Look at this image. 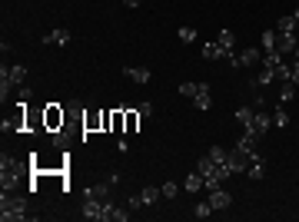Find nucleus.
Returning <instances> with one entry per match:
<instances>
[{
  "instance_id": "nucleus-2",
  "label": "nucleus",
  "mask_w": 299,
  "mask_h": 222,
  "mask_svg": "<svg viewBox=\"0 0 299 222\" xmlns=\"http://www.w3.org/2000/svg\"><path fill=\"white\" fill-rule=\"evenodd\" d=\"M17 176H20V166H17V159L4 156V159H0V186L10 192V189L17 186Z\"/></svg>"
},
{
  "instance_id": "nucleus-24",
  "label": "nucleus",
  "mask_w": 299,
  "mask_h": 222,
  "mask_svg": "<svg viewBox=\"0 0 299 222\" xmlns=\"http://www.w3.org/2000/svg\"><path fill=\"white\" fill-rule=\"evenodd\" d=\"M203 56H206V60H220V56H226V53H223L220 43H206V47H203Z\"/></svg>"
},
{
  "instance_id": "nucleus-5",
  "label": "nucleus",
  "mask_w": 299,
  "mask_h": 222,
  "mask_svg": "<svg viewBox=\"0 0 299 222\" xmlns=\"http://www.w3.org/2000/svg\"><path fill=\"white\" fill-rule=\"evenodd\" d=\"M226 166H229V173H233V176H239V173H246V169H250V156H246V153H239V150H229V153H226Z\"/></svg>"
},
{
  "instance_id": "nucleus-32",
  "label": "nucleus",
  "mask_w": 299,
  "mask_h": 222,
  "mask_svg": "<svg viewBox=\"0 0 299 222\" xmlns=\"http://www.w3.org/2000/svg\"><path fill=\"white\" fill-rule=\"evenodd\" d=\"M180 40L183 43H193V40H196V30H193V27H180Z\"/></svg>"
},
{
  "instance_id": "nucleus-25",
  "label": "nucleus",
  "mask_w": 299,
  "mask_h": 222,
  "mask_svg": "<svg viewBox=\"0 0 299 222\" xmlns=\"http://www.w3.org/2000/svg\"><path fill=\"white\" fill-rule=\"evenodd\" d=\"M292 96H296V83H292V80H286L283 90H279V100H283V103H289Z\"/></svg>"
},
{
  "instance_id": "nucleus-6",
  "label": "nucleus",
  "mask_w": 299,
  "mask_h": 222,
  "mask_svg": "<svg viewBox=\"0 0 299 222\" xmlns=\"http://www.w3.org/2000/svg\"><path fill=\"white\" fill-rule=\"evenodd\" d=\"M210 206H213V212L229 209V206H233V196H229L226 189H220V186H216V189H210Z\"/></svg>"
},
{
  "instance_id": "nucleus-37",
  "label": "nucleus",
  "mask_w": 299,
  "mask_h": 222,
  "mask_svg": "<svg viewBox=\"0 0 299 222\" xmlns=\"http://www.w3.org/2000/svg\"><path fill=\"white\" fill-rule=\"evenodd\" d=\"M123 7H140V0H123Z\"/></svg>"
},
{
  "instance_id": "nucleus-33",
  "label": "nucleus",
  "mask_w": 299,
  "mask_h": 222,
  "mask_svg": "<svg viewBox=\"0 0 299 222\" xmlns=\"http://www.w3.org/2000/svg\"><path fill=\"white\" fill-rule=\"evenodd\" d=\"M160 189H163V196H166V199H176V192H180L183 186H176V183H166V186H160Z\"/></svg>"
},
{
  "instance_id": "nucleus-26",
  "label": "nucleus",
  "mask_w": 299,
  "mask_h": 222,
  "mask_svg": "<svg viewBox=\"0 0 299 222\" xmlns=\"http://www.w3.org/2000/svg\"><path fill=\"white\" fill-rule=\"evenodd\" d=\"M193 215H196V219H210V215H213V206H210V199H206V202H196V209H193Z\"/></svg>"
},
{
  "instance_id": "nucleus-38",
  "label": "nucleus",
  "mask_w": 299,
  "mask_h": 222,
  "mask_svg": "<svg viewBox=\"0 0 299 222\" xmlns=\"http://www.w3.org/2000/svg\"><path fill=\"white\" fill-rule=\"evenodd\" d=\"M292 17H296V24H299V10H292Z\"/></svg>"
},
{
  "instance_id": "nucleus-20",
  "label": "nucleus",
  "mask_w": 299,
  "mask_h": 222,
  "mask_svg": "<svg viewBox=\"0 0 299 222\" xmlns=\"http://www.w3.org/2000/svg\"><path fill=\"white\" fill-rule=\"evenodd\" d=\"M7 77H10V83H14V87H24V80H27V66H10L7 70Z\"/></svg>"
},
{
  "instance_id": "nucleus-34",
  "label": "nucleus",
  "mask_w": 299,
  "mask_h": 222,
  "mask_svg": "<svg viewBox=\"0 0 299 222\" xmlns=\"http://www.w3.org/2000/svg\"><path fill=\"white\" fill-rule=\"evenodd\" d=\"M136 113H140L143 119H146V116H153V103H140V106H136Z\"/></svg>"
},
{
  "instance_id": "nucleus-16",
  "label": "nucleus",
  "mask_w": 299,
  "mask_h": 222,
  "mask_svg": "<svg viewBox=\"0 0 299 222\" xmlns=\"http://www.w3.org/2000/svg\"><path fill=\"white\" fill-rule=\"evenodd\" d=\"M263 70H276V66L283 63V53H279V50H269V53H263Z\"/></svg>"
},
{
  "instance_id": "nucleus-13",
  "label": "nucleus",
  "mask_w": 299,
  "mask_h": 222,
  "mask_svg": "<svg viewBox=\"0 0 299 222\" xmlns=\"http://www.w3.org/2000/svg\"><path fill=\"white\" fill-rule=\"evenodd\" d=\"M110 179H107V183H96V186H87V189H83V199H107L110 196Z\"/></svg>"
},
{
  "instance_id": "nucleus-30",
  "label": "nucleus",
  "mask_w": 299,
  "mask_h": 222,
  "mask_svg": "<svg viewBox=\"0 0 299 222\" xmlns=\"http://www.w3.org/2000/svg\"><path fill=\"white\" fill-rule=\"evenodd\" d=\"M236 119L243 123V126H250V123H253V110H250V106H239V110H236Z\"/></svg>"
},
{
  "instance_id": "nucleus-21",
  "label": "nucleus",
  "mask_w": 299,
  "mask_h": 222,
  "mask_svg": "<svg viewBox=\"0 0 299 222\" xmlns=\"http://www.w3.org/2000/svg\"><path fill=\"white\" fill-rule=\"evenodd\" d=\"M236 150H239V153H246V156H250V153L256 150V136L243 133V136H239V143H236Z\"/></svg>"
},
{
  "instance_id": "nucleus-3",
  "label": "nucleus",
  "mask_w": 299,
  "mask_h": 222,
  "mask_svg": "<svg viewBox=\"0 0 299 222\" xmlns=\"http://www.w3.org/2000/svg\"><path fill=\"white\" fill-rule=\"evenodd\" d=\"M263 60V47H246L239 53H229V63L233 66H256Z\"/></svg>"
},
{
  "instance_id": "nucleus-27",
  "label": "nucleus",
  "mask_w": 299,
  "mask_h": 222,
  "mask_svg": "<svg viewBox=\"0 0 299 222\" xmlns=\"http://www.w3.org/2000/svg\"><path fill=\"white\" fill-rule=\"evenodd\" d=\"M273 123H276V126H279V129H283L286 123H289V113H286L283 106H276V110H273Z\"/></svg>"
},
{
  "instance_id": "nucleus-12",
  "label": "nucleus",
  "mask_w": 299,
  "mask_h": 222,
  "mask_svg": "<svg viewBox=\"0 0 299 222\" xmlns=\"http://www.w3.org/2000/svg\"><path fill=\"white\" fill-rule=\"evenodd\" d=\"M123 77H130L133 83H150V80H153V73H150L146 66H123Z\"/></svg>"
},
{
  "instance_id": "nucleus-22",
  "label": "nucleus",
  "mask_w": 299,
  "mask_h": 222,
  "mask_svg": "<svg viewBox=\"0 0 299 222\" xmlns=\"http://www.w3.org/2000/svg\"><path fill=\"white\" fill-rule=\"evenodd\" d=\"M193 103H196V110H213V90H206V93H200V96H193Z\"/></svg>"
},
{
  "instance_id": "nucleus-1",
  "label": "nucleus",
  "mask_w": 299,
  "mask_h": 222,
  "mask_svg": "<svg viewBox=\"0 0 299 222\" xmlns=\"http://www.w3.org/2000/svg\"><path fill=\"white\" fill-rule=\"evenodd\" d=\"M0 219L4 222H24L27 219V199L10 196V192L4 189V196H0Z\"/></svg>"
},
{
  "instance_id": "nucleus-35",
  "label": "nucleus",
  "mask_w": 299,
  "mask_h": 222,
  "mask_svg": "<svg viewBox=\"0 0 299 222\" xmlns=\"http://www.w3.org/2000/svg\"><path fill=\"white\" fill-rule=\"evenodd\" d=\"M17 96H20V103H27V100H30V87H27V83H24V87H17Z\"/></svg>"
},
{
  "instance_id": "nucleus-11",
  "label": "nucleus",
  "mask_w": 299,
  "mask_h": 222,
  "mask_svg": "<svg viewBox=\"0 0 299 222\" xmlns=\"http://www.w3.org/2000/svg\"><path fill=\"white\" fill-rule=\"evenodd\" d=\"M100 215H103V199H83V219L100 222Z\"/></svg>"
},
{
  "instance_id": "nucleus-28",
  "label": "nucleus",
  "mask_w": 299,
  "mask_h": 222,
  "mask_svg": "<svg viewBox=\"0 0 299 222\" xmlns=\"http://www.w3.org/2000/svg\"><path fill=\"white\" fill-rule=\"evenodd\" d=\"M140 113H136V110H126V133H136V123H140Z\"/></svg>"
},
{
  "instance_id": "nucleus-15",
  "label": "nucleus",
  "mask_w": 299,
  "mask_h": 222,
  "mask_svg": "<svg viewBox=\"0 0 299 222\" xmlns=\"http://www.w3.org/2000/svg\"><path fill=\"white\" fill-rule=\"evenodd\" d=\"M43 119H47V126H50V129L63 126V110H60V106H47V113H43Z\"/></svg>"
},
{
  "instance_id": "nucleus-23",
  "label": "nucleus",
  "mask_w": 299,
  "mask_h": 222,
  "mask_svg": "<svg viewBox=\"0 0 299 222\" xmlns=\"http://www.w3.org/2000/svg\"><path fill=\"white\" fill-rule=\"evenodd\" d=\"M260 47H263V53L276 50V33H273V30H263V37H260Z\"/></svg>"
},
{
  "instance_id": "nucleus-9",
  "label": "nucleus",
  "mask_w": 299,
  "mask_h": 222,
  "mask_svg": "<svg viewBox=\"0 0 299 222\" xmlns=\"http://www.w3.org/2000/svg\"><path fill=\"white\" fill-rule=\"evenodd\" d=\"M73 40V33L67 30V27H57V30H50V33H43V43H60V47H67Z\"/></svg>"
},
{
  "instance_id": "nucleus-14",
  "label": "nucleus",
  "mask_w": 299,
  "mask_h": 222,
  "mask_svg": "<svg viewBox=\"0 0 299 222\" xmlns=\"http://www.w3.org/2000/svg\"><path fill=\"white\" fill-rule=\"evenodd\" d=\"M216 43H220V47H223V53H233V50H236V33H233V30H229V27H223V30H220V40H216Z\"/></svg>"
},
{
  "instance_id": "nucleus-10",
  "label": "nucleus",
  "mask_w": 299,
  "mask_h": 222,
  "mask_svg": "<svg viewBox=\"0 0 299 222\" xmlns=\"http://www.w3.org/2000/svg\"><path fill=\"white\" fill-rule=\"evenodd\" d=\"M180 186H183L186 192H200V189H206V179H203V173H200V169H193V173H189Z\"/></svg>"
},
{
  "instance_id": "nucleus-31",
  "label": "nucleus",
  "mask_w": 299,
  "mask_h": 222,
  "mask_svg": "<svg viewBox=\"0 0 299 222\" xmlns=\"http://www.w3.org/2000/svg\"><path fill=\"white\" fill-rule=\"evenodd\" d=\"M273 77H276V83H286V80H289V66H286V63H279V66L273 70Z\"/></svg>"
},
{
  "instance_id": "nucleus-36",
  "label": "nucleus",
  "mask_w": 299,
  "mask_h": 222,
  "mask_svg": "<svg viewBox=\"0 0 299 222\" xmlns=\"http://www.w3.org/2000/svg\"><path fill=\"white\" fill-rule=\"evenodd\" d=\"M289 80H292V83H296V87H299V60H296V63L289 66Z\"/></svg>"
},
{
  "instance_id": "nucleus-19",
  "label": "nucleus",
  "mask_w": 299,
  "mask_h": 222,
  "mask_svg": "<svg viewBox=\"0 0 299 222\" xmlns=\"http://www.w3.org/2000/svg\"><path fill=\"white\" fill-rule=\"evenodd\" d=\"M210 90V83H180V93L183 96H200Z\"/></svg>"
},
{
  "instance_id": "nucleus-29",
  "label": "nucleus",
  "mask_w": 299,
  "mask_h": 222,
  "mask_svg": "<svg viewBox=\"0 0 299 222\" xmlns=\"http://www.w3.org/2000/svg\"><path fill=\"white\" fill-rule=\"evenodd\" d=\"M226 153H229V150H223V146H210V153H206V156H210L213 163H226Z\"/></svg>"
},
{
  "instance_id": "nucleus-17",
  "label": "nucleus",
  "mask_w": 299,
  "mask_h": 222,
  "mask_svg": "<svg viewBox=\"0 0 299 222\" xmlns=\"http://www.w3.org/2000/svg\"><path fill=\"white\" fill-rule=\"evenodd\" d=\"M160 196H163V189H160V186H146V189L140 192V202H143V206H153Z\"/></svg>"
},
{
  "instance_id": "nucleus-7",
  "label": "nucleus",
  "mask_w": 299,
  "mask_h": 222,
  "mask_svg": "<svg viewBox=\"0 0 299 222\" xmlns=\"http://www.w3.org/2000/svg\"><path fill=\"white\" fill-rule=\"evenodd\" d=\"M296 47H299L296 33H279L276 30V50H279V53H296Z\"/></svg>"
},
{
  "instance_id": "nucleus-8",
  "label": "nucleus",
  "mask_w": 299,
  "mask_h": 222,
  "mask_svg": "<svg viewBox=\"0 0 299 222\" xmlns=\"http://www.w3.org/2000/svg\"><path fill=\"white\" fill-rule=\"evenodd\" d=\"M130 219V212H123V209H117L113 202H107L103 199V215H100V222H126Z\"/></svg>"
},
{
  "instance_id": "nucleus-4",
  "label": "nucleus",
  "mask_w": 299,
  "mask_h": 222,
  "mask_svg": "<svg viewBox=\"0 0 299 222\" xmlns=\"http://www.w3.org/2000/svg\"><path fill=\"white\" fill-rule=\"evenodd\" d=\"M269 123H273V116H269V113H266V110H263V106H260V110H253V123H250V126H246V133H250V136H256V139H260V136H263V133H266V129H269Z\"/></svg>"
},
{
  "instance_id": "nucleus-18",
  "label": "nucleus",
  "mask_w": 299,
  "mask_h": 222,
  "mask_svg": "<svg viewBox=\"0 0 299 222\" xmlns=\"http://www.w3.org/2000/svg\"><path fill=\"white\" fill-rule=\"evenodd\" d=\"M296 17H292V14H286V17H279V20H276V30H279V33H296Z\"/></svg>"
},
{
  "instance_id": "nucleus-39",
  "label": "nucleus",
  "mask_w": 299,
  "mask_h": 222,
  "mask_svg": "<svg viewBox=\"0 0 299 222\" xmlns=\"http://www.w3.org/2000/svg\"><path fill=\"white\" fill-rule=\"evenodd\" d=\"M296 60H299V47H296Z\"/></svg>"
}]
</instances>
